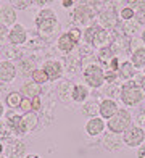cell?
I'll use <instances>...</instances> for the list:
<instances>
[{"label": "cell", "instance_id": "1", "mask_svg": "<svg viewBox=\"0 0 145 158\" xmlns=\"http://www.w3.org/2000/svg\"><path fill=\"white\" fill-rule=\"evenodd\" d=\"M34 23H35V27L39 29V32H42V34H52L56 29V26H58V18H56L53 10L42 8L37 13Z\"/></svg>", "mask_w": 145, "mask_h": 158}, {"label": "cell", "instance_id": "2", "mask_svg": "<svg viewBox=\"0 0 145 158\" xmlns=\"http://www.w3.org/2000/svg\"><path fill=\"white\" fill-rule=\"evenodd\" d=\"M119 98L127 106H137L143 100V92L140 89V85H137L134 81H129L122 85V89L119 92Z\"/></svg>", "mask_w": 145, "mask_h": 158}, {"label": "cell", "instance_id": "3", "mask_svg": "<svg viewBox=\"0 0 145 158\" xmlns=\"http://www.w3.org/2000/svg\"><path fill=\"white\" fill-rule=\"evenodd\" d=\"M130 124H132V116H130V113L124 108L118 110L106 123L110 132H114V134H122Z\"/></svg>", "mask_w": 145, "mask_h": 158}, {"label": "cell", "instance_id": "4", "mask_svg": "<svg viewBox=\"0 0 145 158\" xmlns=\"http://www.w3.org/2000/svg\"><path fill=\"white\" fill-rule=\"evenodd\" d=\"M145 140V131L139 124H130L122 132V142L127 147H140Z\"/></svg>", "mask_w": 145, "mask_h": 158}, {"label": "cell", "instance_id": "5", "mask_svg": "<svg viewBox=\"0 0 145 158\" xmlns=\"http://www.w3.org/2000/svg\"><path fill=\"white\" fill-rule=\"evenodd\" d=\"M84 79L90 87L98 89L105 84V71L102 69V66H98V64H89V66L84 69Z\"/></svg>", "mask_w": 145, "mask_h": 158}, {"label": "cell", "instance_id": "6", "mask_svg": "<svg viewBox=\"0 0 145 158\" xmlns=\"http://www.w3.org/2000/svg\"><path fill=\"white\" fill-rule=\"evenodd\" d=\"M85 40L93 47H100L106 42V31L102 26L93 24L85 29Z\"/></svg>", "mask_w": 145, "mask_h": 158}, {"label": "cell", "instance_id": "7", "mask_svg": "<svg viewBox=\"0 0 145 158\" xmlns=\"http://www.w3.org/2000/svg\"><path fill=\"white\" fill-rule=\"evenodd\" d=\"M8 40L14 45H21L27 40V32L23 24H13V27L8 32Z\"/></svg>", "mask_w": 145, "mask_h": 158}, {"label": "cell", "instance_id": "8", "mask_svg": "<svg viewBox=\"0 0 145 158\" xmlns=\"http://www.w3.org/2000/svg\"><path fill=\"white\" fill-rule=\"evenodd\" d=\"M42 69L47 73L48 81H56V79L61 76V73H63L61 63H60V61H56V60L45 61V63H44V68H42Z\"/></svg>", "mask_w": 145, "mask_h": 158}, {"label": "cell", "instance_id": "9", "mask_svg": "<svg viewBox=\"0 0 145 158\" xmlns=\"http://www.w3.org/2000/svg\"><path fill=\"white\" fill-rule=\"evenodd\" d=\"M103 131H105V121H103V118L92 116L85 123V132L89 135H100Z\"/></svg>", "mask_w": 145, "mask_h": 158}, {"label": "cell", "instance_id": "10", "mask_svg": "<svg viewBox=\"0 0 145 158\" xmlns=\"http://www.w3.org/2000/svg\"><path fill=\"white\" fill-rule=\"evenodd\" d=\"M16 76V68L8 60L0 61V81L2 82H11Z\"/></svg>", "mask_w": 145, "mask_h": 158}, {"label": "cell", "instance_id": "11", "mask_svg": "<svg viewBox=\"0 0 145 158\" xmlns=\"http://www.w3.org/2000/svg\"><path fill=\"white\" fill-rule=\"evenodd\" d=\"M118 110H119L118 105H116V102L111 100V98H105L103 102L100 103V106H98L100 118H103V119H110Z\"/></svg>", "mask_w": 145, "mask_h": 158}, {"label": "cell", "instance_id": "12", "mask_svg": "<svg viewBox=\"0 0 145 158\" xmlns=\"http://www.w3.org/2000/svg\"><path fill=\"white\" fill-rule=\"evenodd\" d=\"M74 19L79 24H89L93 19V11L89 8V6H77L74 10Z\"/></svg>", "mask_w": 145, "mask_h": 158}, {"label": "cell", "instance_id": "13", "mask_svg": "<svg viewBox=\"0 0 145 158\" xmlns=\"http://www.w3.org/2000/svg\"><path fill=\"white\" fill-rule=\"evenodd\" d=\"M14 21H16V13H14V10L11 6H2L0 8V27L14 24Z\"/></svg>", "mask_w": 145, "mask_h": 158}, {"label": "cell", "instance_id": "14", "mask_svg": "<svg viewBox=\"0 0 145 158\" xmlns=\"http://www.w3.org/2000/svg\"><path fill=\"white\" fill-rule=\"evenodd\" d=\"M89 97V89L85 87L84 84H76L71 87V98L77 103L85 102V98Z\"/></svg>", "mask_w": 145, "mask_h": 158}, {"label": "cell", "instance_id": "15", "mask_svg": "<svg viewBox=\"0 0 145 158\" xmlns=\"http://www.w3.org/2000/svg\"><path fill=\"white\" fill-rule=\"evenodd\" d=\"M6 118H8V126H10L18 135L26 134V129H24V124H23V119H21L19 114L11 113V114H6Z\"/></svg>", "mask_w": 145, "mask_h": 158}, {"label": "cell", "instance_id": "16", "mask_svg": "<svg viewBox=\"0 0 145 158\" xmlns=\"http://www.w3.org/2000/svg\"><path fill=\"white\" fill-rule=\"evenodd\" d=\"M137 73V68L134 66L130 61H124L119 64V69H118V74L122 77V79H127V81H130Z\"/></svg>", "mask_w": 145, "mask_h": 158}, {"label": "cell", "instance_id": "17", "mask_svg": "<svg viewBox=\"0 0 145 158\" xmlns=\"http://www.w3.org/2000/svg\"><path fill=\"white\" fill-rule=\"evenodd\" d=\"M130 63L139 69L145 66V47H137L130 55Z\"/></svg>", "mask_w": 145, "mask_h": 158}, {"label": "cell", "instance_id": "18", "mask_svg": "<svg viewBox=\"0 0 145 158\" xmlns=\"http://www.w3.org/2000/svg\"><path fill=\"white\" fill-rule=\"evenodd\" d=\"M116 135H119V134L110 132V134H106V135H105L103 143H105V147H106L108 150H119L121 145L124 143V142H122V139H118Z\"/></svg>", "mask_w": 145, "mask_h": 158}, {"label": "cell", "instance_id": "19", "mask_svg": "<svg viewBox=\"0 0 145 158\" xmlns=\"http://www.w3.org/2000/svg\"><path fill=\"white\" fill-rule=\"evenodd\" d=\"M21 119H23V124H24L26 132L32 131V129L37 126V121H39L35 111H27V113H24V116H21Z\"/></svg>", "mask_w": 145, "mask_h": 158}, {"label": "cell", "instance_id": "20", "mask_svg": "<svg viewBox=\"0 0 145 158\" xmlns=\"http://www.w3.org/2000/svg\"><path fill=\"white\" fill-rule=\"evenodd\" d=\"M74 45H76V44L72 42V39L69 37V34H68V32H66V34H63L61 37L58 39V48H60L61 52H64V53H69Z\"/></svg>", "mask_w": 145, "mask_h": 158}, {"label": "cell", "instance_id": "21", "mask_svg": "<svg viewBox=\"0 0 145 158\" xmlns=\"http://www.w3.org/2000/svg\"><path fill=\"white\" fill-rule=\"evenodd\" d=\"M21 92L29 98V97H35V95H39L40 94V87H39V84H35L34 81H31V82H27V84H24L23 87H21Z\"/></svg>", "mask_w": 145, "mask_h": 158}, {"label": "cell", "instance_id": "22", "mask_svg": "<svg viewBox=\"0 0 145 158\" xmlns=\"http://www.w3.org/2000/svg\"><path fill=\"white\" fill-rule=\"evenodd\" d=\"M21 100H23V97H21L19 92H10V94L6 95L5 102H6V105H8V108H19Z\"/></svg>", "mask_w": 145, "mask_h": 158}, {"label": "cell", "instance_id": "23", "mask_svg": "<svg viewBox=\"0 0 145 158\" xmlns=\"http://www.w3.org/2000/svg\"><path fill=\"white\" fill-rule=\"evenodd\" d=\"M114 58V55H113V50H111V47H103L98 52V60L102 61V63H108L110 64V61Z\"/></svg>", "mask_w": 145, "mask_h": 158}, {"label": "cell", "instance_id": "24", "mask_svg": "<svg viewBox=\"0 0 145 158\" xmlns=\"http://www.w3.org/2000/svg\"><path fill=\"white\" fill-rule=\"evenodd\" d=\"M31 76H32V81H34L35 84H44V82L48 81L47 73H45L44 69H34Z\"/></svg>", "mask_w": 145, "mask_h": 158}, {"label": "cell", "instance_id": "25", "mask_svg": "<svg viewBox=\"0 0 145 158\" xmlns=\"http://www.w3.org/2000/svg\"><path fill=\"white\" fill-rule=\"evenodd\" d=\"M32 3V0H11V5L18 10H24Z\"/></svg>", "mask_w": 145, "mask_h": 158}, {"label": "cell", "instance_id": "26", "mask_svg": "<svg viewBox=\"0 0 145 158\" xmlns=\"http://www.w3.org/2000/svg\"><path fill=\"white\" fill-rule=\"evenodd\" d=\"M68 34H69V37L72 39V42H74V44H77V42L81 40V35H82V32H81V29H79V27H71Z\"/></svg>", "mask_w": 145, "mask_h": 158}, {"label": "cell", "instance_id": "27", "mask_svg": "<svg viewBox=\"0 0 145 158\" xmlns=\"http://www.w3.org/2000/svg\"><path fill=\"white\" fill-rule=\"evenodd\" d=\"M134 15H135V11L132 10V8H122L121 10V13H119V16L124 19V21H129V19H132L134 18Z\"/></svg>", "mask_w": 145, "mask_h": 158}, {"label": "cell", "instance_id": "28", "mask_svg": "<svg viewBox=\"0 0 145 158\" xmlns=\"http://www.w3.org/2000/svg\"><path fill=\"white\" fill-rule=\"evenodd\" d=\"M19 108L23 110L24 113H27V111H32V103H31V98L24 97L23 100H21V105H19Z\"/></svg>", "mask_w": 145, "mask_h": 158}, {"label": "cell", "instance_id": "29", "mask_svg": "<svg viewBox=\"0 0 145 158\" xmlns=\"http://www.w3.org/2000/svg\"><path fill=\"white\" fill-rule=\"evenodd\" d=\"M134 18L137 19V23H140V24H145V8H140V10H137V13L134 15Z\"/></svg>", "mask_w": 145, "mask_h": 158}, {"label": "cell", "instance_id": "30", "mask_svg": "<svg viewBox=\"0 0 145 158\" xmlns=\"http://www.w3.org/2000/svg\"><path fill=\"white\" fill-rule=\"evenodd\" d=\"M116 76H118L116 71H108V73H105V82H114Z\"/></svg>", "mask_w": 145, "mask_h": 158}, {"label": "cell", "instance_id": "31", "mask_svg": "<svg viewBox=\"0 0 145 158\" xmlns=\"http://www.w3.org/2000/svg\"><path fill=\"white\" fill-rule=\"evenodd\" d=\"M31 103H32V111H39L40 110V98L39 95H35L31 98Z\"/></svg>", "mask_w": 145, "mask_h": 158}, {"label": "cell", "instance_id": "32", "mask_svg": "<svg viewBox=\"0 0 145 158\" xmlns=\"http://www.w3.org/2000/svg\"><path fill=\"white\" fill-rule=\"evenodd\" d=\"M97 106H95V103H89V106L87 108H84V113H87V114H90V116H95V113H93L92 110H95Z\"/></svg>", "mask_w": 145, "mask_h": 158}, {"label": "cell", "instance_id": "33", "mask_svg": "<svg viewBox=\"0 0 145 158\" xmlns=\"http://www.w3.org/2000/svg\"><path fill=\"white\" fill-rule=\"evenodd\" d=\"M32 2H34L35 5H39V6H45V5H50L53 0H32Z\"/></svg>", "mask_w": 145, "mask_h": 158}, {"label": "cell", "instance_id": "34", "mask_svg": "<svg viewBox=\"0 0 145 158\" xmlns=\"http://www.w3.org/2000/svg\"><path fill=\"white\" fill-rule=\"evenodd\" d=\"M137 158H145V143H142L137 150Z\"/></svg>", "mask_w": 145, "mask_h": 158}, {"label": "cell", "instance_id": "35", "mask_svg": "<svg viewBox=\"0 0 145 158\" xmlns=\"http://www.w3.org/2000/svg\"><path fill=\"white\" fill-rule=\"evenodd\" d=\"M61 5L64 8H71L72 6V0H61Z\"/></svg>", "mask_w": 145, "mask_h": 158}, {"label": "cell", "instance_id": "36", "mask_svg": "<svg viewBox=\"0 0 145 158\" xmlns=\"http://www.w3.org/2000/svg\"><path fill=\"white\" fill-rule=\"evenodd\" d=\"M142 124H145V111H142V113H140V119H139V126H142Z\"/></svg>", "mask_w": 145, "mask_h": 158}, {"label": "cell", "instance_id": "37", "mask_svg": "<svg viewBox=\"0 0 145 158\" xmlns=\"http://www.w3.org/2000/svg\"><path fill=\"white\" fill-rule=\"evenodd\" d=\"M140 89H142V92L145 94V76L140 79Z\"/></svg>", "mask_w": 145, "mask_h": 158}, {"label": "cell", "instance_id": "38", "mask_svg": "<svg viewBox=\"0 0 145 158\" xmlns=\"http://www.w3.org/2000/svg\"><path fill=\"white\" fill-rule=\"evenodd\" d=\"M3 113H5V108H3V103L0 102V118L3 116Z\"/></svg>", "mask_w": 145, "mask_h": 158}, {"label": "cell", "instance_id": "39", "mask_svg": "<svg viewBox=\"0 0 145 158\" xmlns=\"http://www.w3.org/2000/svg\"><path fill=\"white\" fill-rule=\"evenodd\" d=\"M24 158H40L39 155H35V153H31V155H26Z\"/></svg>", "mask_w": 145, "mask_h": 158}, {"label": "cell", "instance_id": "40", "mask_svg": "<svg viewBox=\"0 0 145 158\" xmlns=\"http://www.w3.org/2000/svg\"><path fill=\"white\" fill-rule=\"evenodd\" d=\"M142 42H143V44H145V31L142 32Z\"/></svg>", "mask_w": 145, "mask_h": 158}, {"label": "cell", "instance_id": "41", "mask_svg": "<svg viewBox=\"0 0 145 158\" xmlns=\"http://www.w3.org/2000/svg\"><path fill=\"white\" fill-rule=\"evenodd\" d=\"M3 152V147H2V143H0V153H2Z\"/></svg>", "mask_w": 145, "mask_h": 158}, {"label": "cell", "instance_id": "42", "mask_svg": "<svg viewBox=\"0 0 145 158\" xmlns=\"http://www.w3.org/2000/svg\"><path fill=\"white\" fill-rule=\"evenodd\" d=\"M143 73H145V66H143Z\"/></svg>", "mask_w": 145, "mask_h": 158}, {"label": "cell", "instance_id": "43", "mask_svg": "<svg viewBox=\"0 0 145 158\" xmlns=\"http://www.w3.org/2000/svg\"><path fill=\"white\" fill-rule=\"evenodd\" d=\"M0 158H5V156H0Z\"/></svg>", "mask_w": 145, "mask_h": 158}]
</instances>
